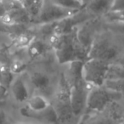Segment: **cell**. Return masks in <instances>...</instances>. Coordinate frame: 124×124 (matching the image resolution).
<instances>
[{
  "label": "cell",
  "mask_w": 124,
  "mask_h": 124,
  "mask_svg": "<svg viewBox=\"0 0 124 124\" xmlns=\"http://www.w3.org/2000/svg\"><path fill=\"white\" fill-rule=\"evenodd\" d=\"M51 43L60 64L70 63L76 60L84 61L85 58H88V53L79 44L73 31L67 34L51 35Z\"/></svg>",
  "instance_id": "1"
},
{
  "label": "cell",
  "mask_w": 124,
  "mask_h": 124,
  "mask_svg": "<svg viewBox=\"0 0 124 124\" xmlns=\"http://www.w3.org/2000/svg\"><path fill=\"white\" fill-rule=\"evenodd\" d=\"M108 62L95 58H88L83 61V77L91 87L103 86L109 66Z\"/></svg>",
  "instance_id": "2"
},
{
  "label": "cell",
  "mask_w": 124,
  "mask_h": 124,
  "mask_svg": "<svg viewBox=\"0 0 124 124\" xmlns=\"http://www.w3.org/2000/svg\"><path fill=\"white\" fill-rule=\"evenodd\" d=\"M119 94L105 87H92L86 100L85 110L88 112H100Z\"/></svg>",
  "instance_id": "3"
},
{
  "label": "cell",
  "mask_w": 124,
  "mask_h": 124,
  "mask_svg": "<svg viewBox=\"0 0 124 124\" xmlns=\"http://www.w3.org/2000/svg\"><path fill=\"white\" fill-rule=\"evenodd\" d=\"M77 9H66L52 2L51 0H43L41 10L36 18L38 22L41 24H48L59 21L68 16H73L79 12Z\"/></svg>",
  "instance_id": "4"
},
{
  "label": "cell",
  "mask_w": 124,
  "mask_h": 124,
  "mask_svg": "<svg viewBox=\"0 0 124 124\" xmlns=\"http://www.w3.org/2000/svg\"><path fill=\"white\" fill-rule=\"evenodd\" d=\"M55 109L59 121H66L73 115L70 99V83L65 76H61L55 97Z\"/></svg>",
  "instance_id": "5"
},
{
  "label": "cell",
  "mask_w": 124,
  "mask_h": 124,
  "mask_svg": "<svg viewBox=\"0 0 124 124\" xmlns=\"http://www.w3.org/2000/svg\"><path fill=\"white\" fill-rule=\"evenodd\" d=\"M118 54V49L114 44L106 39L93 41L88 54V58H95L110 62Z\"/></svg>",
  "instance_id": "6"
},
{
  "label": "cell",
  "mask_w": 124,
  "mask_h": 124,
  "mask_svg": "<svg viewBox=\"0 0 124 124\" xmlns=\"http://www.w3.org/2000/svg\"><path fill=\"white\" fill-rule=\"evenodd\" d=\"M31 16H29L27 11L23 7H20L8 11L0 20L3 23L8 26H15L27 23L31 21Z\"/></svg>",
  "instance_id": "7"
},
{
  "label": "cell",
  "mask_w": 124,
  "mask_h": 124,
  "mask_svg": "<svg viewBox=\"0 0 124 124\" xmlns=\"http://www.w3.org/2000/svg\"><path fill=\"white\" fill-rule=\"evenodd\" d=\"M22 115L28 117H32L38 120L43 121L47 122H52L56 123L59 122V117L57 115V112L53 105H50L48 108L45 110H39V111H32L30 109H22Z\"/></svg>",
  "instance_id": "8"
},
{
  "label": "cell",
  "mask_w": 124,
  "mask_h": 124,
  "mask_svg": "<svg viewBox=\"0 0 124 124\" xmlns=\"http://www.w3.org/2000/svg\"><path fill=\"white\" fill-rule=\"evenodd\" d=\"M10 88L15 100L18 102H25L29 99V92L22 78H18L13 80Z\"/></svg>",
  "instance_id": "9"
},
{
  "label": "cell",
  "mask_w": 124,
  "mask_h": 124,
  "mask_svg": "<svg viewBox=\"0 0 124 124\" xmlns=\"http://www.w3.org/2000/svg\"><path fill=\"white\" fill-rule=\"evenodd\" d=\"M26 48H27L28 55L31 59H36L43 55L46 52L47 46L44 42L34 38L30 44L26 47Z\"/></svg>",
  "instance_id": "10"
},
{
  "label": "cell",
  "mask_w": 124,
  "mask_h": 124,
  "mask_svg": "<svg viewBox=\"0 0 124 124\" xmlns=\"http://www.w3.org/2000/svg\"><path fill=\"white\" fill-rule=\"evenodd\" d=\"M30 80L34 88L38 90H41V91L48 89L50 85V79L48 76H47L44 73L39 72V71L32 73L31 75Z\"/></svg>",
  "instance_id": "11"
},
{
  "label": "cell",
  "mask_w": 124,
  "mask_h": 124,
  "mask_svg": "<svg viewBox=\"0 0 124 124\" xmlns=\"http://www.w3.org/2000/svg\"><path fill=\"white\" fill-rule=\"evenodd\" d=\"M50 105L45 97L42 95H34L27 100V106L32 111H39V110H45Z\"/></svg>",
  "instance_id": "12"
},
{
  "label": "cell",
  "mask_w": 124,
  "mask_h": 124,
  "mask_svg": "<svg viewBox=\"0 0 124 124\" xmlns=\"http://www.w3.org/2000/svg\"><path fill=\"white\" fill-rule=\"evenodd\" d=\"M76 38L79 44L83 47V48L88 54L89 48L93 43V40L91 38L89 31L87 27H82L79 30H77L76 32Z\"/></svg>",
  "instance_id": "13"
},
{
  "label": "cell",
  "mask_w": 124,
  "mask_h": 124,
  "mask_svg": "<svg viewBox=\"0 0 124 124\" xmlns=\"http://www.w3.org/2000/svg\"><path fill=\"white\" fill-rule=\"evenodd\" d=\"M43 3V0H24L21 5L27 11L31 18H37L41 10Z\"/></svg>",
  "instance_id": "14"
},
{
  "label": "cell",
  "mask_w": 124,
  "mask_h": 124,
  "mask_svg": "<svg viewBox=\"0 0 124 124\" xmlns=\"http://www.w3.org/2000/svg\"><path fill=\"white\" fill-rule=\"evenodd\" d=\"M110 2L108 0H88V9L95 14H103L109 11Z\"/></svg>",
  "instance_id": "15"
},
{
  "label": "cell",
  "mask_w": 124,
  "mask_h": 124,
  "mask_svg": "<svg viewBox=\"0 0 124 124\" xmlns=\"http://www.w3.org/2000/svg\"><path fill=\"white\" fill-rule=\"evenodd\" d=\"M106 79H124V65L109 64Z\"/></svg>",
  "instance_id": "16"
},
{
  "label": "cell",
  "mask_w": 124,
  "mask_h": 124,
  "mask_svg": "<svg viewBox=\"0 0 124 124\" xmlns=\"http://www.w3.org/2000/svg\"><path fill=\"white\" fill-rule=\"evenodd\" d=\"M103 87L119 93H124V79H105Z\"/></svg>",
  "instance_id": "17"
},
{
  "label": "cell",
  "mask_w": 124,
  "mask_h": 124,
  "mask_svg": "<svg viewBox=\"0 0 124 124\" xmlns=\"http://www.w3.org/2000/svg\"><path fill=\"white\" fill-rule=\"evenodd\" d=\"M0 70H1V77H2V84L6 88L10 87L13 80H14V73L11 71L9 66L4 63L0 62Z\"/></svg>",
  "instance_id": "18"
},
{
  "label": "cell",
  "mask_w": 124,
  "mask_h": 124,
  "mask_svg": "<svg viewBox=\"0 0 124 124\" xmlns=\"http://www.w3.org/2000/svg\"><path fill=\"white\" fill-rule=\"evenodd\" d=\"M51 1L61 7L71 9H77V10H81L84 5L82 0H51Z\"/></svg>",
  "instance_id": "19"
},
{
  "label": "cell",
  "mask_w": 124,
  "mask_h": 124,
  "mask_svg": "<svg viewBox=\"0 0 124 124\" xmlns=\"http://www.w3.org/2000/svg\"><path fill=\"white\" fill-rule=\"evenodd\" d=\"M34 37L28 33H21L14 40V45L16 48H26L30 44Z\"/></svg>",
  "instance_id": "20"
},
{
  "label": "cell",
  "mask_w": 124,
  "mask_h": 124,
  "mask_svg": "<svg viewBox=\"0 0 124 124\" xmlns=\"http://www.w3.org/2000/svg\"><path fill=\"white\" fill-rule=\"evenodd\" d=\"M106 18L110 22H124V9L115 12L108 11Z\"/></svg>",
  "instance_id": "21"
},
{
  "label": "cell",
  "mask_w": 124,
  "mask_h": 124,
  "mask_svg": "<svg viewBox=\"0 0 124 124\" xmlns=\"http://www.w3.org/2000/svg\"><path fill=\"white\" fill-rule=\"evenodd\" d=\"M11 71L14 74H18V73L22 72L26 68V64L24 61L21 60H15L9 66Z\"/></svg>",
  "instance_id": "22"
},
{
  "label": "cell",
  "mask_w": 124,
  "mask_h": 124,
  "mask_svg": "<svg viewBox=\"0 0 124 124\" xmlns=\"http://www.w3.org/2000/svg\"><path fill=\"white\" fill-rule=\"evenodd\" d=\"M124 9V0H112L110 3L109 11L115 12Z\"/></svg>",
  "instance_id": "23"
},
{
  "label": "cell",
  "mask_w": 124,
  "mask_h": 124,
  "mask_svg": "<svg viewBox=\"0 0 124 124\" xmlns=\"http://www.w3.org/2000/svg\"><path fill=\"white\" fill-rule=\"evenodd\" d=\"M113 24V27L116 31H118L120 32L124 33V22H112Z\"/></svg>",
  "instance_id": "24"
},
{
  "label": "cell",
  "mask_w": 124,
  "mask_h": 124,
  "mask_svg": "<svg viewBox=\"0 0 124 124\" xmlns=\"http://www.w3.org/2000/svg\"><path fill=\"white\" fill-rule=\"evenodd\" d=\"M8 12L7 9H6L5 5H4V3L3 0H0V19Z\"/></svg>",
  "instance_id": "25"
},
{
  "label": "cell",
  "mask_w": 124,
  "mask_h": 124,
  "mask_svg": "<svg viewBox=\"0 0 124 124\" xmlns=\"http://www.w3.org/2000/svg\"><path fill=\"white\" fill-rule=\"evenodd\" d=\"M7 122V115L4 110H0V124H4Z\"/></svg>",
  "instance_id": "26"
},
{
  "label": "cell",
  "mask_w": 124,
  "mask_h": 124,
  "mask_svg": "<svg viewBox=\"0 0 124 124\" xmlns=\"http://www.w3.org/2000/svg\"><path fill=\"white\" fill-rule=\"evenodd\" d=\"M0 85H2L3 86V84H2V77H1V70H0ZM5 88V87H4Z\"/></svg>",
  "instance_id": "27"
},
{
  "label": "cell",
  "mask_w": 124,
  "mask_h": 124,
  "mask_svg": "<svg viewBox=\"0 0 124 124\" xmlns=\"http://www.w3.org/2000/svg\"><path fill=\"white\" fill-rule=\"evenodd\" d=\"M4 94H3V93H0V99L2 98V97L4 96Z\"/></svg>",
  "instance_id": "28"
},
{
  "label": "cell",
  "mask_w": 124,
  "mask_h": 124,
  "mask_svg": "<svg viewBox=\"0 0 124 124\" xmlns=\"http://www.w3.org/2000/svg\"><path fill=\"white\" fill-rule=\"evenodd\" d=\"M108 1H109V2H110V3H111V1H112V0H108Z\"/></svg>",
  "instance_id": "29"
},
{
  "label": "cell",
  "mask_w": 124,
  "mask_h": 124,
  "mask_svg": "<svg viewBox=\"0 0 124 124\" xmlns=\"http://www.w3.org/2000/svg\"><path fill=\"white\" fill-rule=\"evenodd\" d=\"M0 51H1V48H0Z\"/></svg>",
  "instance_id": "30"
},
{
  "label": "cell",
  "mask_w": 124,
  "mask_h": 124,
  "mask_svg": "<svg viewBox=\"0 0 124 124\" xmlns=\"http://www.w3.org/2000/svg\"><path fill=\"white\" fill-rule=\"evenodd\" d=\"M82 1H83V0H82Z\"/></svg>",
  "instance_id": "31"
}]
</instances>
